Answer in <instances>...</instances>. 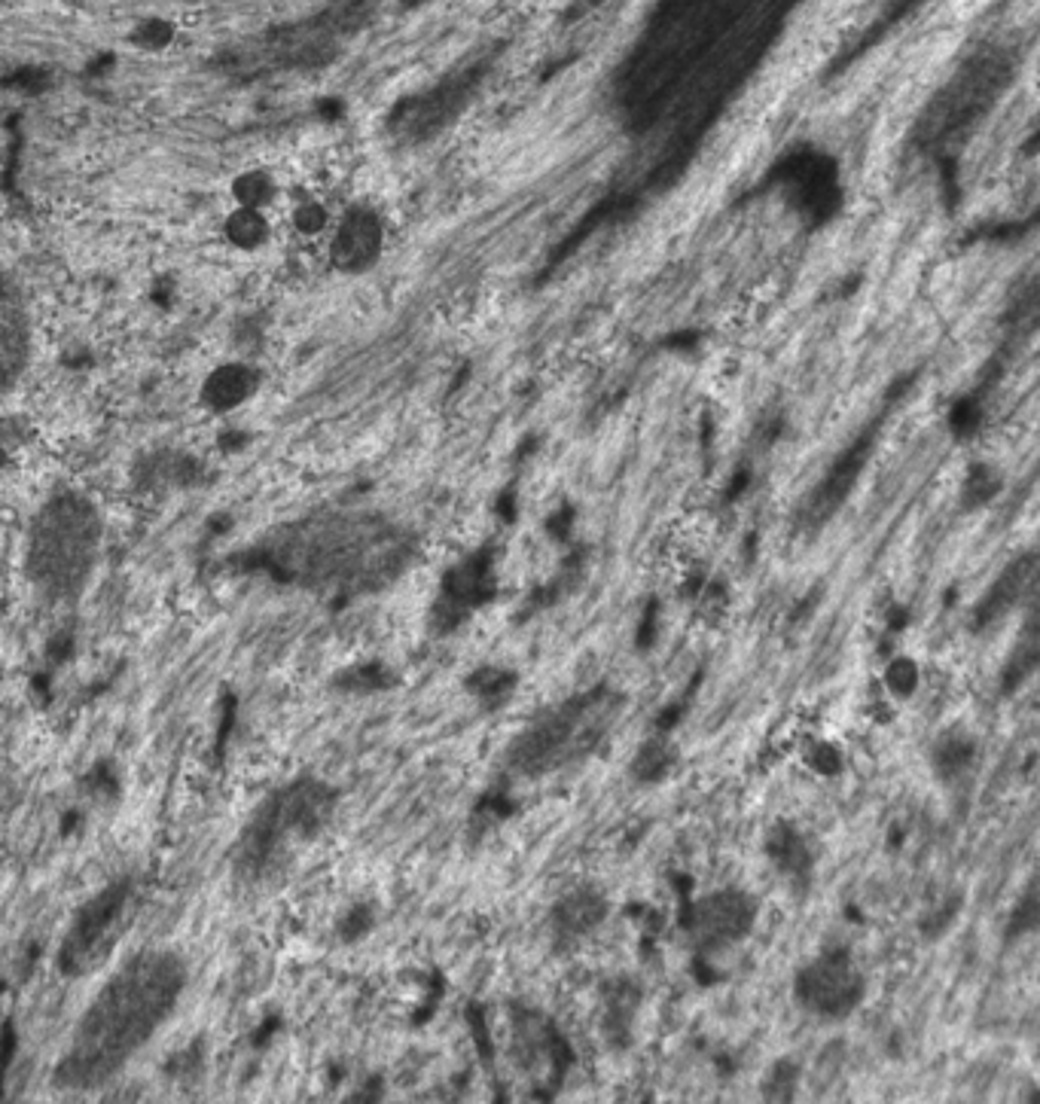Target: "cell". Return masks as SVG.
<instances>
[{
  "label": "cell",
  "instance_id": "6da1fadb",
  "mask_svg": "<svg viewBox=\"0 0 1040 1104\" xmlns=\"http://www.w3.org/2000/svg\"><path fill=\"white\" fill-rule=\"evenodd\" d=\"M187 967L174 952H141L122 964L80 1019L55 1086L95 1089L126 1065L174 1010Z\"/></svg>",
  "mask_w": 1040,
  "mask_h": 1104
},
{
  "label": "cell",
  "instance_id": "7a4b0ae2",
  "mask_svg": "<svg viewBox=\"0 0 1040 1104\" xmlns=\"http://www.w3.org/2000/svg\"><path fill=\"white\" fill-rule=\"evenodd\" d=\"M400 565V543L376 519H309L269 537L248 556L275 580L309 589H373Z\"/></svg>",
  "mask_w": 1040,
  "mask_h": 1104
},
{
  "label": "cell",
  "instance_id": "3957f363",
  "mask_svg": "<svg viewBox=\"0 0 1040 1104\" xmlns=\"http://www.w3.org/2000/svg\"><path fill=\"white\" fill-rule=\"evenodd\" d=\"M333 806L336 793L315 778H299L278 790L241 833L235 851L238 876L244 882H263L275 876L287 864L293 845L309 842L324 830Z\"/></svg>",
  "mask_w": 1040,
  "mask_h": 1104
},
{
  "label": "cell",
  "instance_id": "277c9868",
  "mask_svg": "<svg viewBox=\"0 0 1040 1104\" xmlns=\"http://www.w3.org/2000/svg\"><path fill=\"white\" fill-rule=\"evenodd\" d=\"M623 702V693L607 684L562 702L513 742L510 766L522 775H546L586 757L614 726Z\"/></svg>",
  "mask_w": 1040,
  "mask_h": 1104
},
{
  "label": "cell",
  "instance_id": "5b68a950",
  "mask_svg": "<svg viewBox=\"0 0 1040 1104\" xmlns=\"http://www.w3.org/2000/svg\"><path fill=\"white\" fill-rule=\"evenodd\" d=\"M101 525L77 495H61L43 507L28 540V574L52 598L74 595L92 571Z\"/></svg>",
  "mask_w": 1040,
  "mask_h": 1104
},
{
  "label": "cell",
  "instance_id": "8992f818",
  "mask_svg": "<svg viewBox=\"0 0 1040 1104\" xmlns=\"http://www.w3.org/2000/svg\"><path fill=\"white\" fill-rule=\"evenodd\" d=\"M138 909V894L132 879H116L101 894H95L74 918V925L61 943L58 967L68 976L92 973L129 931Z\"/></svg>",
  "mask_w": 1040,
  "mask_h": 1104
},
{
  "label": "cell",
  "instance_id": "52a82bcc",
  "mask_svg": "<svg viewBox=\"0 0 1040 1104\" xmlns=\"http://www.w3.org/2000/svg\"><path fill=\"white\" fill-rule=\"evenodd\" d=\"M793 998L815 1016L845 1019L864 998V976L854 967L848 949H827L797 973Z\"/></svg>",
  "mask_w": 1040,
  "mask_h": 1104
},
{
  "label": "cell",
  "instance_id": "ba28073f",
  "mask_svg": "<svg viewBox=\"0 0 1040 1104\" xmlns=\"http://www.w3.org/2000/svg\"><path fill=\"white\" fill-rule=\"evenodd\" d=\"M513 1053L525 1071L543 1068L537 1101H546L565 1080L568 1068L574 1065V1050L565 1034L556 1028L553 1019H546L537 1010L516 1007L513 1010Z\"/></svg>",
  "mask_w": 1040,
  "mask_h": 1104
},
{
  "label": "cell",
  "instance_id": "9c48e42d",
  "mask_svg": "<svg viewBox=\"0 0 1040 1104\" xmlns=\"http://www.w3.org/2000/svg\"><path fill=\"white\" fill-rule=\"evenodd\" d=\"M757 918V903L742 891H717L699 903H684L681 925L696 937L702 952L748 937Z\"/></svg>",
  "mask_w": 1040,
  "mask_h": 1104
},
{
  "label": "cell",
  "instance_id": "30bf717a",
  "mask_svg": "<svg viewBox=\"0 0 1040 1104\" xmlns=\"http://www.w3.org/2000/svg\"><path fill=\"white\" fill-rule=\"evenodd\" d=\"M492 595H495L492 562H488V556H473L443 580V592L434 607V629L443 635L458 629Z\"/></svg>",
  "mask_w": 1040,
  "mask_h": 1104
},
{
  "label": "cell",
  "instance_id": "8fae6325",
  "mask_svg": "<svg viewBox=\"0 0 1040 1104\" xmlns=\"http://www.w3.org/2000/svg\"><path fill=\"white\" fill-rule=\"evenodd\" d=\"M28 360V318L22 299L7 278H0V388H7Z\"/></svg>",
  "mask_w": 1040,
  "mask_h": 1104
},
{
  "label": "cell",
  "instance_id": "7c38bea8",
  "mask_svg": "<svg viewBox=\"0 0 1040 1104\" xmlns=\"http://www.w3.org/2000/svg\"><path fill=\"white\" fill-rule=\"evenodd\" d=\"M379 241H382V232H379L376 217L366 211H351L336 232L333 257L342 269H351V272L363 269L379 254Z\"/></svg>",
  "mask_w": 1040,
  "mask_h": 1104
},
{
  "label": "cell",
  "instance_id": "4fadbf2b",
  "mask_svg": "<svg viewBox=\"0 0 1040 1104\" xmlns=\"http://www.w3.org/2000/svg\"><path fill=\"white\" fill-rule=\"evenodd\" d=\"M607 915V903L598 891H589V888H580V891H571L568 897H562L553 909V928L559 937H583L589 934L592 928H598L604 922Z\"/></svg>",
  "mask_w": 1040,
  "mask_h": 1104
},
{
  "label": "cell",
  "instance_id": "5bb4252c",
  "mask_svg": "<svg viewBox=\"0 0 1040 1104\" xmlns=\"http://www.w3.org/2000/svg\"><path fill=\"white\" fill-rule=\"evenodd\" d=\"M1031 571H1034L1031 559H1022V562L1010 565L1001 574V580L989 589V595L980 604H976V610H973V629H986V626L998 623L1004 613L1019 601L1025 583L1031 580Z\"/></svg>",
  "mask_w": 1040,
  "mask_h": 1104
},
{
  "label": "cell",
  "instance_id": "9a60e30c",
  "mask_svg": "<svg viewBox=\"0 0 1040 1104\" xmlns=\"http://www.w3.org/2000/svg\"><path fill=\"white\" fill-rule=\"evenodd\" d=\"M766 851H769V861L793 882H809L812 876V851L806 845V839L797 833V827L790 824H775L769 830V839H766Z\"/></svg>",
  "mask_w": 1040,
  "mask_h": 1104
},
{
  "label": "cell",
  "instance_id": "2e32d148",
  "mask_svg": "<svg viewBox=\"0 0 1040 1104\" xmlns=\"http://www.w3.org/2000/svg\"><path fill=\"white\" fill-rule=\"evenodd\" d=\"M257 391V373L248 370V366H220L214 370L205 382V400L214 409H232L238 403H244Z\"/></svg>",
  "mask_w": 1040,
  "mask_h": 1104
},
{
  "label": "cell",
  "instance_id": "e0dca14e",
  "mask_svg": "<svg viewBox=\"0 0 1040 1104\" xmlns=\"http://www.w3.org/2000/svg\"><path fill=\"white\" fill-rule=\"evenodd\" d=\"M638 1007V992L632 983H610L607 986V1001H604V1028H607V1037L614 1040V1044H626L629 1040V1022H632V1013Z\"/></svg>",
  "mask_w": 1040,
  "mask_h": 1104
},
{
  "label": "cell",
  "instance_id": "ac0fdd59",
  "mask_svg": "<svg viewBox=\"0 0 1040 1104\" xmlns=\"http://www.w3.org/2000/svg\"><path fill=\"white\" fill-rule=\"evenodd\" d=\"M467 690L488 708H498L504 699H510V693L516 690V674L513 671H504V668H495V665H485L479 671H473L467 678Z\"/></svg>",
  "mask_w": 1040,
  "mask_h": 1104
},
{
  "label": "cell",
  "instance_id": "d6986e66",
  "mask_svg": "<svg viewBox=\"0 0 1040 1104\" xmlns=\"http://www.w3.org/2000/svg\"><path fill=\"white\" fill-rule=\"evenodd\" d=\"M1037 659H1040L1037 632L1028 626V629H1025V638L1016 644V650L1010 653V659H1007V665H1004V674H1001V690H1004V693L1019 690V687L1031 678V674H1034Z\"/></svg>",
  "mask_w": 1040,
  "mask_h": 1104
},
{
  "label": "cell",
  "instance_id": "ffe728a7",
  "mask_svg": "<svg viewBox=\"0 0 1040 1104\" xmlns=\"http://www.w3.org/2000/svg\"><path fill=\"white\" fill-rule=\"evenodd\" d=\"M973 763V742L967 739H946L934 748V769L943 781H952L958 775L967 772V766Z\"/></svg>",
  "mask_w": 1040,
  "mask_h": 1104
},
{
  "label": "cell",
  "instance_id": "44dd1931",
  "mask_svg": "<svg viewBox=\"0 0 1040 1104\" xmlns=\"http://www.w3.org/2000/svg\"><path fill=\"white\" fill-rule=\"evenodd\" d=\"M226 235L238 248H257V244L266 238V220L257 214V208H241L229 217L226 223Z\"/></svg>",
  "mask_w": 1040,
  "mask_h": 1104
},
{
  "label": "cell",
  "instance_id": "7402d4cb",
  "mask_svg": "<svg viewBox=\"0 0 1040 1104\" xmlns=\"http://www.w3.org/2000/svg\"><path fill=\"white\" fill-rule=\"evenodd\" d=\"M671 763H675V754H671L662 742H650L638 751L635 763H632V772L638 781H659L668 775Z\"/></svg>",
  "mask_w": 1040,
  "mask_h": 1104
},
{
  "label": "cell",
  "instance_id": "603a6c76",
  "mask_svg": "<svg viewBox=\"0 0 1040 1104\" xmlns=\"http://www.w3.org/2000/svg\"><path fill=\"white\" fill-rule=\"evenodd\" d=\"M797 1080H800V1068L793 1062H775L763 1080V1095L769 1101H790L793 1092H797Z\"/></svg>",
  "mask_w": 1040,
  "mask_h": 1104
},
{
  "label": "cell",
  "instance_id": "cb8c5ba5",
  "mask_svg": "<svg viewBox=\"0 0 1040 1104\" xmlns=\"http://www.w3.org/2000/svg\"><path fill=\"white\" fill-rule=\"evenodd\" d=\"M232 193H235V199L241 202V208H260V205H266V202L272 199L275 187H272V180H269L266 174H260V171H248V174H241V177L235 180Z\"/></svg>",
  "mask_w": 1040,
  "mask_h": 1104
},
{
  "label": "cell",
  "instance_id": "d4e9b609",
  "mask_svg": "<svg viewBox=\"0 0 1040 1104\" xmlns=\"http://www.w3.org/2000/svg\"><path fill=\"white\" fill-rule=\"evenodd\" d=\"M1040 922V897H1037V885H1031L1025 891V897L1016 903L1013 915H1010V928H1007V937H1022L1028 931H1034Z\"/></svg>",
  "mask_w": 1040,
  "mask_h": 1104
},
{
  "label": "cell",
  "instance_id": "484cf974",
  "mask_svg": "<svg viewBox=\"0 0 1040 1104\" xmlns=\"http://www.w3.org/2000/svg\"><path fill=\"white\" fill-rule=\"evenodd\" d=\"M391 684H394V678L388 674V668L379 665V662H370V665H360L351 674H345V684L342 687H351V690H382V687H391Z\"/></svg>",
  "mask_w": 1040,
  "mask_h": 1104
},
{
  "label": "cell",
  "instance_id": "4316f807",
  "mask_svg": "<svg viewBox=\"0 0 1040 1104\" xmlns=\"http://www.w3.org/2000/svg\"><path fill=\"white\" fill-rule=\"evenodd\" d=\"M885 681H888V687L897 693V696H909L912 690H915V684H919V668H915V662L912 659H894L891 665H888V674H885Z\"/></svg>",
  "mask_w": 1040,
  "mask_h": 1104
},
{
  "label": "cell",
  "instance_id": "83f0119b",
  "mask_svg": "<svg viewBox=\"0 0 1040 1104\" xmlns=\"http://www.w3.org/2000/svg\"><path fill=\"white\" fill-rule=\"evenodd\" d=\"M467 1022H470V1031H473V1040H476V1047H479L482 1059H485V1062H492V1059H495V1047H492V1037H488V1025H485L482 1007L470 1004V1010H467Z\"/></svg>",
  "mask_w": 1040,
  "mask_h": 1104
},
{
  "label": "cell",
  "instance_id": "f1b7e54d",
  "mask_svg": "<svg viewBox=\"0 0 1040 1104\" xmlns=\"http://www.w3.org/2000/svg\"><path fill=\"white\" fill-rule=\"evenodd\" d=\"M809 763L815 766V772H821V775H827V778L842 772V757H839V751H836L833 745H818V748L812 751Z\"/></svg>",
  "mask_w": 1040,
  "mask_h": 1104
},
{
  "label": "cell",
  "instance_id": "f546056e",
  "mask_svg": "<svg viewBox=\"0 0 1040 1104\" xmlns=\"http://www.w3.org/2000/svg\"><path fill=\"white\" fill-rule=\"evenodd\" d=\"M296 226L302 229V232H315V229H321L324 226V211L318 208V205H302L299 211H296Z\"/></svg>",
  "mask_w": 1040,
  "mask_h": 1104
},
{
  "label": "cell",
  "instance_id": "4dcf8cb0",
  "mask_svg": "<svg viewBox=\"0 0 1040 1104\" xmlns=\"http://www.w3.org/2000/svg\"><path fill=\"white\" fill-rule=\"evenodd\" d=\"M653 632H656V604H653V607H647L644 623H641V629H638V647H641V650L653 644Z\"/></svg>",
  "mask_w": 1040,
  "mask_h": 1104
},
{
  "label": "cell",
  "instance_id": "1f68e13d",
  "mask_svg": "<svg viewBox=\"0 0 1040 1104\" xmlns=\"http://www.w3.org/2000/svg\"><path fill=\"white\" fill-rule=\"evenodd\" d=\"M168 37H171V31H168L165 25H159V22L147 25V28H144V34H141V40H144L147 46H162V43H168Z\"/></svg>",
  "mask_w": 1040,
  "mask_h": 1104
}]
</instances>
